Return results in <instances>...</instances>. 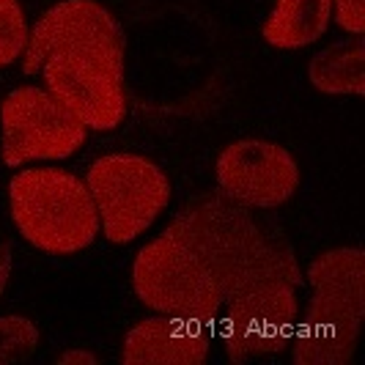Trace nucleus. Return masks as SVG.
Here are the masks:
<instances>
[{
	"label": "nucleus",
	"mask_w": 365,
	"mask_h": 365,
	"mask_svg": "<svg viewBox=\"0 0 365 365\" xmlns=\"http://www.w3.org/2000/svg\"><path fill=\"white\" fill-rule=\"evenodd\" d=\"M209 256L220 286L215 338L234 363L280 351L297 327L302 274L289 239L225 195H198L173 217Z\"/></svg>",
	"instance_id": "obj_1"
},
{
	"label": "nucleus",
	"mask_w": 365,
	"mask_h": 365,
	"mask_svg": "<svg viewBox=\"0 0 365 365\" xmlns=\"http://www.w3.org/2000/svg\"><path fill=\"white\" fill-rule=\"evenodd\" d=\"M313 299L294 327V363L344 365L354 354L365 316V256L360 247H335L308 269Z\"/></svg>",
	"instance_id": "obj_2"
},
{
	"label": "nucleus",
	"mask_w": 365,
	"mask_h": 365,
	"mask_svg": "<svg viewBox=\"0 0 365 365\" xmlns=\"http://www.w3.org/2000/svg\"><path fill=\"white\" fill-rule=\"evenodd\" d=\"M132 286L140 302L163 316L192 322L215 338L220 319V286L201 245L170 222L148 242L132 267Z\"/></svg>",
	"instance_id": "obj_3"
},
{
	"label": "nucleus",
	"mask_w": 365,
	"mask_h": 365,
	"mask_svg": "<svg viewBox=\"0 0 365 365\" xmlns=\"http://www.w3.org/2000/svg\"><path fill=\"white\" fill-rule=\"evenodd\" d=\"M9 201L19 234L44 253L72 256L99 234V215L88 187L66 170H22L11 179Z\"/></svg>",
	"instance_id": "obj_4"
},
{
	"label": "nucleus",
	"mask_w": 365,
	"mask_h": 365,
	"mask_svg": "<svg viewBox=\"0 0 365 365\" xmlns=\"http://www.w3.org/2000/svg\"><path fill=\"white\" fill-rule=\"evenodd\" d=\"M124 53L102 38L63 44L41 63L47 91L86 129H115L127 115Z\"/></svg>",
	"instance_id": "obj_5"
},
{
	"label": "nucleus",
	"mask_w": 365,
	"mask_h": 365,
	"mask_svg": "<svg viewBox=\"0 0 365 365\" xmlns=\"http://www.w3.org/2000/svg\"><path fill=\"white\" fill-rule=\"evenodd\" d=\"M86 187L105 237L115 245L140 237L170 201V184L163 168L138 154L99 157L88 168Z\"/></svg>",
	"instance_id": "obj_6"
},
{
	"label": "nucleus",
	"mask_w": 365,
	"mask_h": 365,
	"mask_svg": "<svg viewBox=\"0 0 365 365\" xmlns=\"http://www.w3.org/2000/svg\"><path fill=\"white\" fill-rule=\"evenodd\" d=\"M3 163L19 168L31 160H66L86 143V124L34 86L14 88L0 108Z\"/></svg>",
	"instance_id": "obj_7"
},
{
	"label": "nucleus",
	"mask_w": 365,
	"mask_h": 365,
	"mask_svg": "<svg viewBox=\"0 0 365 365\" xmlns=\"http://www.w3.org/2000/svg\"><path fill=\"white\" fill-rule=\"evenodd\" d=\"M220 192L253 209H274L299 187L294 157L269 140H237L217 160Z\"/></svg>",
	"instance_id": "obj_8"
},
{
	"label": "nucleus",
	"mask_w": 365,
	"mask_h": 365,
	"mask_svg": "<svg viewBox=\"0 0 365 365\" xmlns=\"http://www.w3.org/2000/svg\"><path fill=\"white\" fill-rule=\"evenodd\" d=\"M86 38H102L110 44L127 47V38H124L118 19L113 17L102 3L63 0V3L53 6L28 34L22 69L25 74H36L53 50L63 47V44H74V41H86Z\"/></svg>",
	"instance_id": "obj_9"
},
{
	"label": "nucleus",
	"mask_w": 365,
	"mask_h": 365,
	"mask_svg": "<svg viewBox=\"0 0 365 365\" xmlns=\"http://www.w3.org/2000/svg\"><path fill=\"white\" fill-rule=\"evenodd\" d=\"M209 349L212 335L201 324L154 316L129 329L121 360L127 365H201Z\"/></svg>",
	"instance_id": "obj_10"
},
{
	"label": "nucleus",
	"mask_w": 365,
	"mask_h": 365,
	"mask_svg": "<svg viewBox=\"0 0 365 365\" xmlns=\"http://www.w3.org/2000/svg\"><path fill=\"white\" fill-rule=\"evenodd\" d=\"M332 0H277L264 25V38L280 50H297L313 44L327 31Z\"/></svg>",
	"instance_id": "obj_11"
},
{
	"label": "nucleus",
	"mask_w": 365,
	"mask_h": 365,
	"mask_svg": "<svg viewBox=\"0 0 365 365\" xmlns=\"http://www.w3.org/2000/svg\"><path fill=\"white\" fill-rule=\"evenodd\" d=\"M311 83L324 93H365V47L363 38L329 44L327 50L313 55Z\"/></svg>",
	"instance_id": "obj_12"
},
{
	"label": "nucleus",
	"mask_w": 365,
	"mask_h": 365,
	"mask_svg": "<svg viewBox=\"0 0 365 365\" xmlns=\"http://www.w3.org/2000/svg\"><path fill=\"white\" fill-rule=\"evenodd\" d=\"M38 346V329L25 316H3L0 319V365L28 360Z\"/></svg>",
	"instance_id": "obj_13"
},
{
	"label": "nucleus",
	"mask_w": 365,
	"mask_h": 365,
	"mask_svg": "<svg viewBox=\"0 0 365 365\" xmlns=\"http://www.w3.org/2000/svg\"><path fill=\"white\" fill-rule=\"evenodd\" d=\"M28 22L19 0H0V66L14 63L28 44Z\"/></svg>",
	"instance_id": "obj_14"
},
{
	"label": "nucleus",
	"mask_w": 365,
	"mask_h": 365,
	"mask_svg": "<svg viewBox=\"0 0 365 365\" xmlns=\"http://www.w3.org/2000/svg\"><path fill=\"white\" fill-rule=\"evenodd\" d=\"M335 9V22L351 34V36H363L365 34V6L363 0H332Z\"/></svg>",
	"instance_id": "obj_15"
},
{
	"label": "nucleus",
	"mask_w": 365,
	"mask_h": 365,
	"mask_svg": "<svg viewBox=\"0 0 365 365\" xmlns=\"http://www.w3.org/2000/svg\"><path fill=\"white\" fill-rule=\"evenodd\" d=\"M61 365H72V363H86V365H96V354L86 351V349H72V351H63L58 357Z\"/></svg>",
	"instance_id": "obj_16"
},
{
	"label": "nucleus",
	"mask_w": 365,
	"mask_h": 365,
	"mask_svg": "<svg viewBox=\"0 0 365 365\" xmlns=\"http://www.w3.org/2000/svg\"><path fill=\"white\" fill-rule=\"evenodd\" d=\"M9 274H11V247L9 245H0V294L6 292Z\"/></svg>",
	"instance_id": "obj_17"
}]
</instances>
